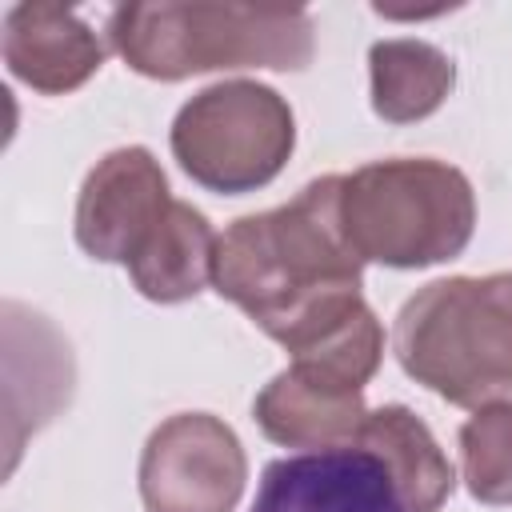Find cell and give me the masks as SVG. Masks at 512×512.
Returning <instances> with one entry per match:
<instances>
[{
	"label": "cell",
	"mask_w": 512,
	"mask_h": 512,
	"mask_svg": "<svg viewBox=\"0 0 512 512\" xmlns=\"http://www.w3.org/2000/svg\"><path fill=\"white\" fill-rule=\"evenodd\" d=\"M136 484L144 512H236L248 484V456L220 416L176 412L144 440Z\"/></svg>",
	"instance_id": "8992f818"
},
{
	"label": "cell",
	"mask_w": 512,
	"mask_h": 512,
	"mask_svg": "<svg viewBox=\"0 0 512 512\" xmlns=\"http://www.w3.org/2000/svg\"><path fill=\"white\" fill-rule=\"evenodd\" d=\"M340 224L364 264L432 268L472 244L476 192L448 160H372L340 180Z\"/></svg>",
	"instance_id": "277c9868"
},
{
	"label": "cell",
	"mask_w": 512,
	"mask_h": 512,
	"mask_svg": "<svg viewBox=\"0 0 512 512\" xmlns=\"http://www.w3.org/2000/svg\"><path fill=\"white\" fill-rule=\"evenodd\" d=\"M0 56L12 80L28 84L32 92L68 96L100 72L108 44L72 8L28 0L4 12Z\"/></svg>",
	"instance_id": "9c48e42d"
},
{
	"label": "cell",
	"mask_w": 512,
	"mask_h": 512,
	"mask_svg": "<svg viewBox=\"0 0 512 512\" xmlns=\"http://www.w3.org/2000/svg\"><path fill=\"white\" fill-rule=\"evenodd\" d=\"M356 448H368L384 464V472L408 512H440L448 504V496L456 488L452 460L444 456V448L436 444V436L412 408H404V404L368 408Z\"/></svg>",
	"instance_id": "7c38bea8"
},
{
	"label": "cell",
	"mask_w": 512,
	"mask_h": 512,
	"mask_svg": "<svg viewBox=\"0 0 512 512\" xmlns=\"http://www.w3.org/2000/svg\"><path fill=\"white\" fill-rule=\"evenodd\" d=\"M108 44L136 76L160 84L236 68L304 72L316 52V24L308 8L156 0L112 8Z\"/></svg>",
	"instance_id": "7a4b0ae2"
},
{
	"label": "cell",
	"mask_w": 512,
	"mask_h": 512,
	"mask_svg": "<svg viewBox=\"0 0 512 512\" xmlns=\"http://www.w3.org/2000/svg\"><path fill=\"white\" fill-rule=\"evenodd\" d=\"M172 204L168 176L144 144L112 148L92 164L76 196V244L100 264H128Z\"/></svg>",
	"instance_id": "52a82bcc"
},
{
	"label": "cell",
	"mask_w": 512,
	"mask_h": 512,
	"mask_svg": "<svg viewBox=\"0 0 512 512\" xmlns=\"http://www.w3.org/2000/svg\"><path fill=\"white\" fill-rule=\"evenodd\" d=\"M252 416L260 432L280 448L328 452L356 448L360 428L368 420V404L364 388H344L328 376L288 364L256 392Z\"/></svg>",
	"instance_id": "30bf717a"
},
{
	"label": "cell",
	"mask_w": 512,
	"mask_h": 512,
	"mask_svg": "<svg viewBox=\"0 0 512 512\" xmlns=\"http://www.w3.org/2000/svg\"><path fill=\"white\" fill-rule=\"evenodd\" d=\"M168 144L192 184L216 196H244L284 172L296 148V116L260 80H220L180 104Z\"/></svg>",
	"instance_id": "5b68a950"
},
{
	"label": "cell",
	"mask_w": 512,
	"mask_h": 512,
	"mask_svg": "<svg viewBox=\"0 0 512 512\" xmlns=\"http://www.w3.org/2000/svg\"><path fill=\"white\" fill-rule=\"evenodd\" d=\"M216 244L208 216L188 200H172L164 220L140 244V252L124 264L132 288L152 304H184L212 284Z\"/></svg>",
	"instance_id": "8fae6325"
},
{
	"label": "cell",
	"mask_w": 512,
	"mask_h": 512,
	"mask_svg": "<svg viewBox=\"0 0 512 512\" xmlns=\"http://www.w3.org/2000/svg\"><path fill=\"white\" fill-rule=\"evenodd\" d=\"M392 352L416 384L456 408L512 396V272L444 276L416 288L392 328Z\"/></svg>",
	"instance_id": "3957f363"
},
{
	"label": "cell",
	"mask_w": 512,
	"mask_h": 512,
	"mask_svg": "<svg viewBox=\"0 0 512 512\" xmlns=\"http://www.w3.org/2000/svg\"><path fill=\"white\" fill-rule=\"evenodd\" d=\"M340 180L320 176L288 204L232 220L212 288L288 356L364 304V260L340 224Z\"/></svg>",
	"instance_id": "6da1fadb"
},
{
	"label": "cell",
	"mask_w": 512,
	"mask_h": 512,
	"mask_svg": "<svg viewBox=\"0 0 512 512\" xmlns=\"http://www.w3.org/2000/svg\"><path fill=\"white\" fill-rule=\"evenodd\" d=\"M248 512H408L368 448L280 456L260 472Z\"/></svg>",
	"instance_id": "ba28073f"
},
{
	"label": "cell",
	"mask_w": 512,
	"mask_h": 512,
	"mask_svg": "<svg viewBox=\"0 0 512 512\" xmlns=\"http://www.w3.org/2000/svg\"><path fill=\"white\" fill-rule=\"evenodd\" d=\"M456 88V64L444 48L416 40V36H392L376 40L368 48V92L372 112L384 124H416L444 108V100Z\"/></svg>",
	"instance_id": "4fadbf2b"
},
{
	"label": "cell",
	"mask_w": 512,
	"mask_h": 512,
	"mask_svg": "<svg viewBox=\"0 0 512 512\" xmlns=\"http://www.w3.org/2000/svg\"><path fill=\"white\" fill-rule=\"evenodd\" d=\"M464 488L488 508L512 504V400L476 408L460 424Z\"/></svg>",
	"instance_id": "5bb4252c"
}]
</instances>
